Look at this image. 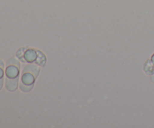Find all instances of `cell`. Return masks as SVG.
I'll return each mask as SVG.
<instances>
[{
  "instance_id": "3",
  "label": "cell",
  "mask_w": 154,
  "mask_h": 128,
  "mask_svg": "<svg viewBox=\"0 0 154 128\" xmlns=\"http://www.w3.org/2000/svg\"><path fill=\"white\" fill-rule=\"evenodd\" d=\"M6 74L9 78H15L18 75V68L14 66H8L6 70Z\"/></svg>"
},
{
  "instance_id": "9",
  "label": "cell",
  "mask_w": 154,
  "mask_h": 128,
  "mask_svg": "<svg viewBox=\"0 0 154 128\" xmlns=\"http://www.w3.org/2000/svg\"><path fill=\"white\" fill-rule=\"evenodd\" d=\"M2 84H3V78H0V89L2 88Z\"/></svg>"
},
{
  "instance_id": "5",
  "label": "cell",
  "mask_w": 154,
  "mask_h": 128,
  "mask_svg": "<svg viewBox=\"0 0 154 128\" xmlns=\"http://www.w3.org/2000/svg\"><path fill=\"white\" fill-rule=\"evenodd\" d=\"M36 54L35 51H32V50H29V51H26L25 54V58L27 61H33L35 60Z\"/></svg>"
},
{
  "instance_id": "4",
  "label": "cell",
  "mask_w": 154,
  "mask_h": 128,
  "mask_svg": "<svg viewBox=\"0 0 154 128\" xmlns=\"http://www.w3.org/2000/svg\"><path fill=\"white\" fill-rule=\"evenodd\" d=\"M34 78L35 77L32 75H31V74L23 73L22 82H23L26 84H32Z\"/></svg>"
},
{
  "instance_id": "7",
  "label": "cell",
  "mask_w": 154,
  "mask_h": 128,
  "mask_svg": "<svg viewBox=\"0 0 154 128\" xmlns=\"http://www.w3.org/2000/svg\"><path fill=\"white\" fill-rule=\"evenodd\" d=\"M7 66H14L19 69L20 68V63L14 58H11L7 62Z\"/></svg>"
},
{
  "instance_id": "1",
  "label": "cell",
  "mask_w": 154,
  "mask_h": 128,
  "mask_svg": "<svg viewBox=\"0 0 154 128\" xmlns=\"http://www.w3.org/2000/svg\"><path fill=\"white\" fill-rule=\"evenodd\" d=\"M17 84L18 77H15V78H9V77H8L5 80L6 88L9 91H14L17 87Z\"/></svg>"
},
{
  "instance_id": "6",
  "label": "cell",
  "mask_w": 154,
  "mask_h": 128,
  "mask_svg": "<svg viewBox=\"0 0 154 128\" xmlns=\"http://www.w3.org/2000/svg\"><path fill=\"white\" fill-rule=\"evenodd\" d=\"M32 86H33V84H30L29 85V84H24L23 82L20 83V89H21V90H23V91H24V92H28V91H29V90H31Z\"/></svg>"
},
{
  "instance_id": "2",
  "label": "cell",
  "mask_w": 154,
  "mask_h": 128,
  "mask_svg": "<svg viewBox=\"0 0 154 128\" xmlns=\"http://www.w3.org/2000/svg\"><path fill=\"white\" fill-rule=\"evenodd\" d=\"M39 69L37 66L33 64H29L27 65L25 68H24L23 71V73H29L35 77V78L37 77L38 74Z\"/></svg>"
},
{
  "instance_id": "8",
  "label": "cell",
  "mask_w": 154,
  "mask_h": 128,
  "mask_svg": "<svg viewBox=\"0 0 154 128\" xmlns=\"http://www.w3.org/2000/svg\"><path fill=\"white\" fill-rule=\"evenodd\" d=\"M3 76V70H2V68L0 67V78H2Z\"/></svg>"
}]
</instances>
